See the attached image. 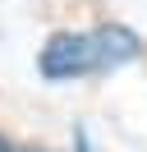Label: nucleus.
Masks as SVG:
<instances>
[{
  "mask_svg": "<svg viewBox=\"0 0 147 152\" xmlns=\"http://www.w3.org/2000/svg\"><path fill=\"white\" fill-rule=\"evenodd\" d=\"M92 42H97V60H101V65H110V69L138 56V37H133L129 28H119V23L97 28V32H92Z\"/></svg>",
  "mask_w": 147,
  "mask_h": 152,
  "instance_id": "obj_2",
  "label": "nucleus"
},
{
  "mask_svg": "<svg viewBox=\"0 0 147 152\" xmlns=\"http://www.w3.org/2000/svg\"><path fill=\"white\" fill-rule=\"evenodd\" d=\"M78 152H87V134H83V129H78Z\"/></svg>",
  "mask_w": 147,
  "mask_h": 152,
  "instance_id": "obj_4",
  "label": "nucleus"
},
{
  "mask_svg": "<svg viewBox=\"0 0 147 152\" xmlns=\"http://www.w3.org/2000/svg\"><path fill=\"white\" fill-rule=\"evenodd\" d=\"M0 152H46V148H23V143H14V138L0 134Z\"/></svg>",
  "mask_w": 147,
  "mask_h": 152,
  "instance_id": "obj_3",
  "label": "nucleus"
},
{
  "mask_svg": "<svg viewBox=\"0 0 147 152\" xmlns=\"http://www.w3.org/2000/svg\"><path fill=\"white\" fill-rule=\"evenodd\" d=\"M97 65L101 60H97L92 32H55L41 46V74L46 78H74V74H87Z\"/></svg>",
  "mask_w": 147,
  "mask_h": 152,
  "instance_id": "obj_1",
  "label": "nucleus"
}]
</instances>
